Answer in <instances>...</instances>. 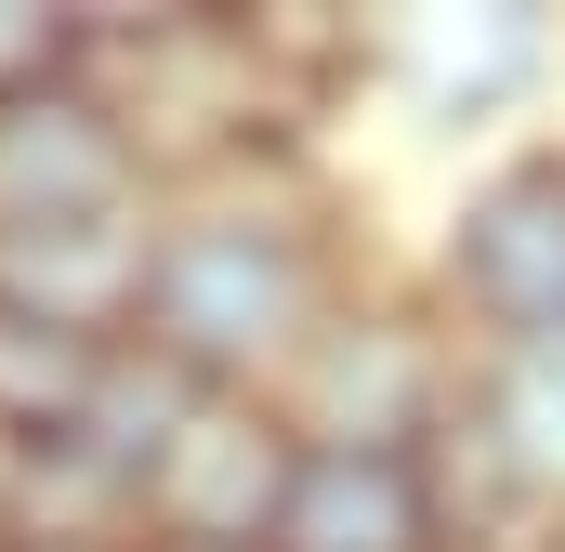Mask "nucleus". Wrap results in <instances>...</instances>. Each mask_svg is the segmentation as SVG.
Returning <instances> with one entry per match:
<instances>
[{"instance_id": "nucleus-1", "label": "nucleus", "mask_w": 565, "mask_h": 552, "mask_svg": "<svg viewBox=\"0 0 565 552\" xmlns=\"http://www.w3.org/2000/svg\"><path fill=\"white\" fill-rule=\"evenodd\" d=\"M342 289H355V251L329 237V211L302 198V171H250V184H211V198L158 211L132 342L171 355L184 382L277 395V369L329 329Z\"/></svg>"}, {"instance_id": "nucleus-2", "label": "nucleus", "mask_w": 565, "mask_h": 552, "mask_svg": "<svg viewBox=\"0 0 565 552\" xmlns=\"http://www.w3.org/2000/svg\"><path fill=\"white\" fill-rule=\"evenodd\" d=\"M93 106L119 119L132 145L145 198L158 184H250V171H302V132H289V106L264 93V53H250V13H224V0H93Z\"/></svg>"}, {"instance_id": "nucleus-3", "label": "nucleus", "mask_w": 565, "mask_h": 552, "mask_svg": "<svg viewBox=\"0 0 565 552\" xmlns=\"http://www.w3.org/2000/svg\"><path fill=\"white\" fill-rule=\"evenodd\" d=\"M460 382H473V342L447 329V302L355 276V289L329 302V329L277 369L264 408H277L302 447H434L447 408H460Z\"/></svg>"}, {"instance_id": "nucleus-4", "label": "nucleus", "mask_w": 565, "mask_h": 552, "mask_svg": "<svg viewBox=\"0 0 565 552\" xmlns=\"http://www.w3.org/2000/svg\"><path fill=\"white\" fill-rule=\"evenodd\" d=\"M434 302H447V329L473 355L565 329V158L553 145H500L447 198V224H434Z\"/></svg>"}, {"instance_id": "nucleus-5", "label": "nucleus", "mask_w": 565, "mask_h": 552, "mask_svg": "<svg viewBox=\"0 0 565 552\" xmlns=\"http://www.w3.org/2000/svg\"><path fill=\"white\" fill-rule=\"evenodd\" d=\"M565 79V26L540 0H395L369 13V93H395L422 132H500Z\"/></svg>"}, {"instance_id": "nucleus-6", "label": "nucleus", "mask_w": 565, "mask_h": 552, "mask_svg": "<svg viewBox=\"0 0 565 552\" xmlns=\"http://www.w3.org/2000/svg\"><path fill=\"white\" fill-rule=\"evenodd\" d=\"M289 434L264 395H184V421L132 460V552H264L277 540V500H289Z\"/></svg>"}, {"instance_id": "nucleus-7", "label": "nucleus", "mask_w": 565, "mask_h": 552, "mask_svg": "<svg viewBox=\"0 0 565 552\" xmlns=\"http://www.w3.org/2000/svg\"><path fill=\"white\" fill-rule=\"evenodd\" d=\"M145 237H158V211L0 224V316L79 329V342H132V316H145Z\"/></svg>"}, {"instance_id": "nucleus-8", "label": "nucleus", "mask_w": 565, "mask_h": 552, "mask_svg": "<svg viewBox=\"0 0 565 552\" xmlns=\"http://www.w3.org/2000/svg\"><path fill=\"white\" fill-rule=\"evenodd\" d=\"M264 552H447L422 447H302Z\"/></svg>"}, {"instance_id": "nucleus-9", "label": "nucleus", "mask_w": 565, "mask_h": 552, "mask_svg": "<svg viewBox=\"0 0 565 552\" xmlns=\"http://www.w3.org/2000/svg\"><path fill=\"white\" fill-rule=\"evenodd\" d=\"M93 211H145V171L79 79L0 119V224H93Z\"/></svg>"}, {"instance_id": "nucleus-10", "label": "nucleus", "mask_w": 565, "mask_h": 552, "mask_svg": "<svg viewBox=\"0 0 565 552\" xmlns=\"http://www.w3.org/2000/svg\"><path fill=\"white\" fill-rule=\"evenodd\" d=\"M106 355H119V342L40 329V316H0V460H26V447H79Z\"/></svg>"}, {"instance_id": "nucleus-11", "label": "nucleus", "mask_w": 565, "mask_h": 552, "mask_svg": "<svg viewBox=\"0 0 565 552\" xmlns=\"http://www.w3.org/2000/svg\"><path fill=\"white\" fill-rule=\"evenodd\" d=\"M79 66H93V0H0V119L79 93Z\"/></svg>"}, {"instance_id": "nucleus-12", "label": "nucleus", "mask_w": 565, "mask_h": 552, "mask_svg": "<svg viewBox=\"0 0 565 552\" xmlns=\"http://www.w3.org/2000/svg\"><path fill=\"white\" fill-rule=\"evenodd\" d=\"M0 552H132V540H0Z\"/></svg>"}, {"instance_id": "nucleus-13", "label": "nucleus", "mask_w": 565, "mask_h": 552, "mask_svg": "<svg viewBox=\"0 0 565 552\" xmlns=\"http://www.w3.org/2000/svg\"><path fill=\"white\" fill-rule=\"evenodd\" d=\"M540 145H553V158H565V132H540Z\"/></svg>"}]
</instances>
